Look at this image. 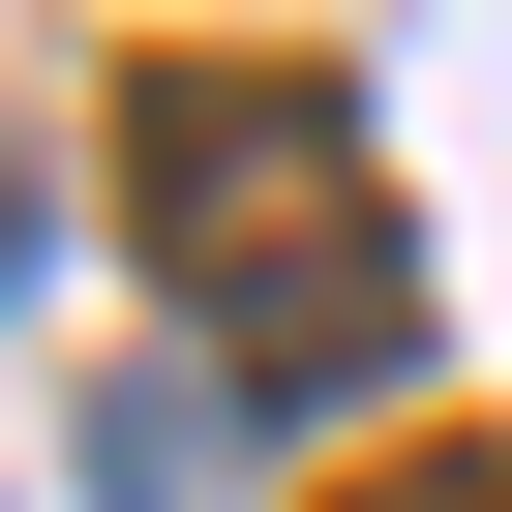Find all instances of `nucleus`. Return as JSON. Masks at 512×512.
Returning a JSON list of instances; mask_svg holds the SVG:
<instances>
[{
  "instance_id": "f257e3e1",
  "label": "nucleus",
  "mask_w": 512,
  "mask_h": 512,
  "mask_svg": "<svg viewBox=\"0 0 512 512\" xmlns=\"http://www.w3.org/2000/svg\"><path fill=\"white\" fill-rule=\"evenodd\" d=\"M121 181H151V272H181V332L241 392L422 362V241H392V181H362V121L302 61H121Z\"/></svg>"
},
{
  "instance_id": "f03ea898",
  "label": "nucleus",
  "mask_w": 512,
  "mask_h": 512,
  "mask_svg": "<svg viewBox=\"0 0 512 512\" xmlns=\"http://www.w3.org/2000/svg\"><path fill=\"white\" fill-rule=\"evenodd\" d=\"M362 512H512V452H392V482H362Z\"/></svg>"
}]
</instances>
